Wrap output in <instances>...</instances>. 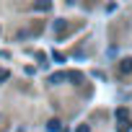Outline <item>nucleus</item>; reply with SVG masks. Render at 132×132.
<instances>
[{"label": "nucleus", "mask_w": 132, "mask_h": 132, "mask_svg": "<svg viewBox=\"0 0 132 132\" xmlns=\"http://www.w3.org/2000/svg\"><path fill=\"white\" fill-rule=\"evenodd\" d=\"M52 31H54V36H65V34H68V21H65V18H54V23H52Z\"/></svg>", "instance_id": "obj_1"}, {"label": "nucleus", "mask_w": 132, "mask_h": 132, "mask_svg": "<svg viewBox=\"0 0 132 132\" xmlns=\"http://www.w3.org/2000/svg\"><path fill=\"white\" fill-rule=\"evenodd\" d=\"M114 117H117V122H132V114H129L127 106H119V109L114 111Z\"/></svg>", "instance_id": "obj_2"}, {"label": "nucleus", "mask_w": 132, "mask_h": 132, "mask_svg": "<svg viewBox=\"0 0 132 132\" xmlns=\"http://www.w3.org/2000/svg\"><path fill=\"white\" fill-rule=\"evenodd\" d=\"M119 73H122V75H132V57L119 60Z\"/></svg>", "instance_id": "obj_3"}, {"label": "nucleus", "mask_w": 132, "mask_h": 132, "mask_svg": "<svg viewBox=\"0 0 132 132\" xmlns=\"http://www.w3.org/2000/svg\"><path fill=\"white\" fill-rule=\"evenodd\" d=\"M62 80H68V73H54V75L49 78V83H52V86H57V83H62Z\"/></svg>", "instance_id": "obj_4"}, {"label": "nucleus", "mask_w": 132, "mask_h": 132, "mask_svg": "<svg viewBox=\"0 0 132 132\" xmlns=\"http://www.w3.org/2000/svg\"><path fill=\"white\" fill-rule=\"evenodd\" d=\"M47 129L49 132H60V119H49L47 122Z\"/></svg>", "instance_id": "obj_5"}, {"label": "nucleus", "mask_w": 132, "mask_h": 132, "mask_svg": "<svg viewBox=\"0 0 132 132\" xmlns=\"http://www.w3.org/2000/svg\"><path fill=\"white\" fill-rule=\"evenodd\" d=\"M49 5H52L49 0H39V3H36L34 8H36V11H49Z\"/></svg>", "instance_id": "obj_6"}, {"label": "nucleus", "mask_w": 132, "mask_h": 132, "mask_svg": "<svg viewBox=\"0 0 132 132\" xmlns=\"http://www.w3.org/2000/svg\"><path fill=\"white\" fill-rule=\"evenodd\" d=\"M129 124L132 122H117V132H129Z\"/></svg>", "instance_id": "obj_7"}, {"label": "nucleus", "mask_w": 132, "mask_h": 132, "mask_svg": "<svg viewBox=\"0 0 132 132\" xmlns=\"http://www.w3.org/2000/svg\"><path fill=\"white\" fill-rule=\"evenodd\" d=\"M52 60H54V62H62L65 54H62V52H52Z\"/></svg>", "instance_id": "obj_8"}, {"label": "nucleus", "mask_w": 132, "mask_h": 132, "mask_svg": "<svg viewBox=\"0 0 132 132\" xmlns=\"http://www.w3.org/2000/svg\"><path fill=\"white\" fill-rule=\"evenodd\" d=\"M8 78H11V73H8V70H0V83H5Z\"/></svg>", "instance_id": "obj_9"}, {"label": "nucleus", "mask_w": 132, "mask_h": 132, "mask_svg": "<svg viewBox=\"0 0 132 132\" xmlns=\"http://www.w3.org/2000/svg\"><path fill=\"white\" fill-rule=\"evenodd\" d=\"M75 132H91V127H88V124H78V127H75Z\"/></svg>", "instance_id": "obj_10"}]
</instances>
